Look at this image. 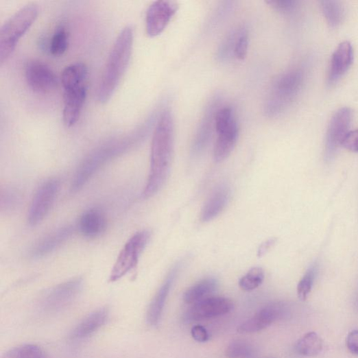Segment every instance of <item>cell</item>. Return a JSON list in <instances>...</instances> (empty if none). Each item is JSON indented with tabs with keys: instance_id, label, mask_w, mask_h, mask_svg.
<instances>
[{
	"instance_id": "6da1fadb",
	"label": "cell",
	"mask_w": 358,
	"mask_h": 358,
	"mask_svg": "<svg viewBox=\"0 0 358 358\" xmlns=\"http://www.w3.org/2000/svg\"><path fill=\"white\" fill-rule=\"evenodd\" d=\"M174 151V125L169 110H163L153 134L150 169L142 197L148 199L156 195L169 178Z\"/></svg>"
},
{
	"instance_id": "7a4b0ae2",
	"label": "cell",
	"mask_w": 358,
	"mask_h": 358,
	"mask_svg": "<svg viewBox=\"0 0 358 358\" xmlns=\"http://www.w3.org/2000/svg\"><path fill=\"white\" fill-rule=\"evenodd\" d=\"M154 125L155 121L150 118L136 134L105 143L90 153L81 163L75 174L71 186V192L80 191L103 166L138 145Z\"/></svg>"
},
{
	"instance_id": "3957f363",
	"label": "cell",
	"mask_w": 358,
	"mask_h": 358,
	"mask_svg": "<svg viewBox=\"0 0 358 358\" xmlns=\"http://www.w3.org/2000/svg\"><path fill=\"white\" fill-rule=\"evenodd\" d=\"M133 43V28L128 25L117 38L97 84L96 99L99 103L109 102L115 93L128 69Z\"/></svg>"
},
{
	"instance_id": "277c9868",
	"label": "cell",
	"mask_w": 358,
	"mask_h": 358,
	"mask_svg": "<svg viewBox=\"0 0 358 358\" xmlns=\"http://www.w3.org/2000/svg\"><path fill=\"white\" fill-rule=\"evenodd\" d=\"M38 14V7L29 4L21 8L3 24L0 29V66L9 60Z\"/></svg>"
},
{
	"instance_id": "5b68a950",
	"label": "cell",
	"mask_w": 358,
	"mask_h": 358,
	"mask_svg": "<svg viewBox=\"0 0 358 358\" xmlns=\"http://www.w3.org/2000/svg\"><path fill=\"white\" fill-rule=\"evenodd\" d=\"M304 78V73L299 69L285 71L279 75L265 101V115L272 118L281 115L300 92Z\"/></svg>"
},
{
	"instance_id": "8992f818",
	"label": "cell",
	"mask_w": 358,
	"mask_h": 358,
	"mask_svg": "<svg viewBox=\"0 0 358 358\" xmlns=\"http://www.w3.org/2000/svg\"><path fill=\"white\" fill-rule=\"evenodd\" d=\"M150 230L134 234L126 243L114 265L110 276V282H116L133 271L152 238Z\"/></svg>"
},
{
	"instance_id": "52a82bcc",
	"label": "cell",
	"mask_w": 358,
	"mask_h": 358,
	"mask_svg": "<svg viewBox=\"0 0 358 358\" xmlns=\"http://www.w3.org/2000/svg\"><path fill=\"white\" fill-rule=\"evenodd\" d=\"M60 189L58 178H49L36 191L31 202L27 222L31 226L39 225L47 217L52 208Z\"/></svg>"
},
{
	"instance_id": "ba28073f",
	"label": "cell",
	"mask_w": 358,
	"mask_h": 358,
	"mask_svg": "<svg viewBox=\"0 0 358 358\" xmlns=\"http://www.w3.org/2000/svg\"><path fill=\"white\" fill-rule=\"evenodd\" d=\"M25 79L28 87L38 94H50L58 86V80L53 69L40 60H32L26 63Z\"/></svg>"
},
{
	"instance_id": "9c48e42d",
	"label": "cell",
	"mask_w": 358,
	"mask_h": 358,
	"mask_svg": "<svg viewBox=\"0 0 358 358\" xmlns=\"http://www.w3.org/2000/svg\"><path fill=\"white\" fill-rule=\"evenodd\" d=\"M62 118L67 128L75 126L80 119L88 92V82L62 85Z\"/></svg>"
},
{
	"instance_id": "30bf717a",
	"label": "cell",
	"mask_w": 358,
	"mask_h": 358,
	"mask_svg": "<svg viewBox=\"0 0 358 358\" xmlns=\"http://www.w3.org/2000/svg\"><path fill=\"white\" fill-rule=\"evenodd\" d=\"M83 287L84 279L80 277L60 283L45 294L42 305L47 311L60 310L74 302Z\"/></svg>"
},
{
	"instance_id": "8fae6325",
	"label": "cell",
	"mask_w": 358,
	"mask_h": 358,
	"mask_svg": "<svg viewBox=\"0 0 358 358\" xmlns=\"http://www.w3.org/2000/svg\"><path fill=\"white\" fill-rule=\"evenodd\" d=\"M352 119L353 111L347 106L338 110L331 118L326 138V160L331 161L335 158L339 147L342 146V141L350 131Z\"/></svg>"
},
{
	"instance_id": "7c38bea8",
	"label": "cell",
	"mask_w": 358,
	"mask_h": 358,
	"mask_svg": "<svg viewBox=\"0 0 358 358\" xmlns=\"http://www.w3.org/2000/svg\"><path fill=\"white\" fill-rule=\"evenodd\" d=\"M233 302L224 297H208L193 305L184 315L185 323L217 318L231 312Z\"/></svg>"
},
{
	"instance_id": "4fadbf2b",
	"label": "cell",
	"mask_w": 358,
	"mask_h": 358,
	"mask_svg": "<svg viewBox=\"0 0 358 358\" xmlns=\"http://www.w3.org/2000/svg\"><path fill=\"white\" fill-rule=\"evenodd\" d=\"M175 2L160 0L149 8L146 16V29L150 38H156L165 29L178 10Z\"/></svg>"
},
{
	"instance_id": "5bb4252c",
	"label": "cell",
	"mask_w": 358,
	"mask_h": 358,
	"mask_svg": "<svg viewBox=\"0 0 358 358\" xmlns=\"http://www.w3.org/2000/svg\"><path fill=\"white\" fill-rule=\"evenodd\" d=\"M285 313V307L281 303H273L261 309L254 315L244 322L238 329L239 334H252L270 326Z\"/></svg>"
},
{
	"instance_id": "9a60e30c",
	"label": "cell",
	"mask_w": 358,
	"mask_h": 358,
	"mask_svg": "<svg viewBox=\"0 0 358 358\" xmlns=\"http://www.w3.org/2000/svg\"><path fill=\"white\" fill-rule=\"evenodd\" d=\"M75 231V228L73 226H66L47 235L31 249V258L41 259L51 254L69 239Z\"/></svg>"
},
{
	"instance_id": "2e32d148",
	"label": "cell",
	"mask_w": 358,
	"mask_h": 358,
	"mask_svg": "<svg viewBox=\"0 0 358 358\" xmlns=\"http://www.w3.org/2000/svg\"><path fill=\"white\" fill-rule=\"evenodd\" d=\"M217 99H213L207 107L194 138L191 154L193 156L200 155L206 148L215 129V117L219 108Z\"/></svg>"
},
{
	"instance_id": "e0dca14e",
	"label": "cell",
	"mask_w": 358,
	"mask_h": 358,
	"mask_svg": "<svg viewBox=\"0 0 358 358\" xmlns=\"http://www.w3.org/2000/svg\"><path fill=\"white\" fill-rule=\"evenodd\" d=\"M177 272V267L171 270L149 306L147 313V320L148 324L151 326L154 327L159 324Z\"/></svg>"
},
{
	"instance_id": "ac0fdd59",
	"label": "cell",
	"mask_w": 358,
	"mask_h": 358,
	"mask_svg": "<svg viewBox=\"0 0 358 358\" xmlns=\"http://www.w3.org/2000/svg\"><path fill=\"white\" fill-rule=\"evenodd\" d=\"M353 61V49L348 41L339 45L333 54L329 71L330 84L337 83L346 73Z\"/></svg>"
},
{
	"instance_id": "d6986e66",
	"label": "cell",
	"mask_w": 358,
	"mask_h": 358,
	"mask_svg": "<svg viewBox=\"0 0 358 358\" xmlns=\"http://www.w3.org/2000/svg\"><path fill=\"white\" fill-rule=\"evenodd\" d=\"M230 194V189L226 185H222L215 190L202 208L201 221L207 223L218 217L228 205Z\"/></svg>"
},
{
	"instance_id": "ffe728a7",
	"label": "cell",
	"mask_w": 358,
	"mask_h": 358,
	"mask_svg": "<svg viewBox=\"0 0 358 358\" xmlns=\"http://www.w3.org/2000/svg\"><path fill=\"white\" fill-rule=\"evenodd\" d=\"M109 318V310L100 308L89 313L71 333V337L75 340L86 339L98 331Z\"/></svg>"
},
{
	"instance_id": "44dd1931",
	"label": "cell",
	"mask_w": 358,
	"mask_h": 358,
	"mask_svg": "<svg viewBox=\"0 0 358 358\" xmlns=\"http://www.w3.org/2000/svg\"><path fill=\"white\" fill-rule=\"evenodd\" d=\"M106 226L107 222L104 212L99 208H93L82 215L78 228L84 237L95 238L105 231Z\"/></svg>"
},
{
	"instance_id": "7402d4cb",
	"label": "cell",
	"mask_w": 358,
	"mask_h": 358,
	"mask_svg": "<svg viewBox=\"0 0 358 358\" xmlns=\"http://www.w3.org/2000/svg\"><path fill=\"white\" fill-rule=\"evenodd\" d=\"M238 136L239 127L237 121L227 129L218 133L213 149L215 161L221 163L230 156L237 144Z\"/></svg>"
},
{
	"instance_id": "603a6c76",
	"label": "cell",
	"mask_w": 358,
	"mask_h": 358,
	"mask_svg": "<svg viewBox=\"0 0 358 358\" xmlns=\"http://www.w3.org/2000/svg\"><path fill=\"white\" fill-rule=\"evenodd\" d=\"M219 283L217 279L209 278L204 279L189 289L184 295V300L186 303L195 304L204 299L208 298L217 291Z\"/></svg>"
},
{
	"instance_id": "cb8c5ba5",
	"label": "cell",
	"mask_w": 358,
	"mask_h": 358,
	"mask_svg": "<svg viewBox=\"0 0 358 358\" xmlns=\"http://www.w3.org/2000/svg\"><path fill=\"white\" fill-rule=\"evenodd\" d=\"M322 11L332 27H338L345 19V8L343 3L337 0H324L320 2Z\"/></svg>"
},
{
	"instance_id": "d4e9b609",
	"label": "cell",
	"mask_w": 358,
	"mask_h": 358,
	"mask_svg": "<svg viewBox=\"0 0 358 358\" xmlns=\"http://www.w3.org/2000/svg\"><path fill=\"white\" fill-rule=\"evenodd\" d=\"M323 341L318 334L310 332L299 339L296 344L298 353L307 357H314L323 350Z\"/></svg>"
},
{
	"instance_id": "484cf974",
	"label": "cell",
	"mask_w": 358,
	"mask_h": 358,
	"mask_svg": "<svg viewBox=\"0 0 358 358\" xmlns=\"http://www.w3.org/2000/svg\"><path fill=\"white\" fill-rule=\"evenodd\" d=\"M2 358H46V355L39 346L27 344L10 349Z\"/></svg>"
},
{
	"instance_id": "4316f807",
	"label": "cell",
	"mask_w": 358,
	"mask_h": 358,
	"mask_svg": "<svg viewBox=\"0 0 358 358\" xmlns=\"http://www.w3.org/2000/svg\"><path fill=\"white\" fill-rule=\"evenodd\" d=\"M265 276L263 268L260 267H253L240 278L239 281V288L246 292L254 291L263 283Z\"/></svg>"
},
{
	"instance_id": "83f0119b",
	"label": "cell",
	"mask_w": 358,
	"mask_h": 358,
	"mask_svg": "<svg viewBox=\"0 0 358 358\" xmlns=\"http://www.w3.org/2000/svg\"><path fill=\"white\" fill-rule=\"evenodd\" d=\"M69 45V33L63 25L55 30L51 38L49 51L52 56L60 57L64 54Z\"/></svg>"
},
{
	"instance_id": "f1b7e54d",
	"label": "cell",
	"mask_w": 358,
	"mask_h": 358,
	"mask_svg": "<svg viewBox=\"0 0 358 358\" xmlns=\"http://www.w3.org/2000/svg\"><path fill=\"white\" fill-rule=\"evenodd\" d=\"M236 121L233 110L230 107L219 109L215 117V130L217 134L223 132Z\"/></svg>"
},
{
	"instance_id": "f546056e",
	"label": "cell",
	"mask_w": 358,
	"mask_h": 358,
	"mask_svg": "<svg viewBox=\"0 0 358 358\" xmlns=\"http://www.w3.org/2000/svg\"><path fill=\"white\" fill-rule=\"evenodd\" d=\"M226 354L229 358H249L253 354V348L243 341H235L227 347Z\"/></svg>"
},
{
	"instance_id": "4dcf8cb0",
	"label": "cell",
	"mask_w": 358,
	"mask_h": 358,
	"mask_svg": "<svg viewBox=\"0 0 358 358\" xmlns=\"http://www.w3.org/2000/svg\"><path fill=\"white\" fill-rule=\"evenodd\" d=\"M315 275V267H311L298 285V296L301 301H306L310 294Z\"/></svg>"
},
{
	"instance_id": "1f68e13d",
	"label": "cell",
	"mask_w": 358,
	"mask_h": 358,
	"mask_svg": "<svg viewBox=\"0 0 358 358\" xmlns=\"http://www.w3.org/2000/svg\"><path fill=\"white\" fill-rule=\"evenodd\" d=\"M248 49V33L246 29H239L235 49L234 58L239 60H244Z\"/></svg>"
},
{
	"instance_id": "d6a6232c",
	"label": "cell",
	"mask_w": 358,
	"mask_h": 358,
	"mask_svg": "<svg viewBox=\"0 0 358 358\" xmlns=\"http://www.w3.org/2000/svg\"><path fill=\"white\" fill-rule=\"evenodd\" d=\"M266 3L275 11L283 14L294 13L299 4L296 0H269Z\"/></svg>"
},
{
	"instance_id": "836d02e7",
	"label": "cell",
	"mask_w": 358,
	"mask_h": 358,
	"mask_svg": "<svg viewBox=\"0 0 358 358\" xmlns=\"http://www.w3.org/2000/svg\"><path fill=\"white\" fill-rule=\"evenodd\" d=\"M20 195L15 189H5L1 193V208L12 210L16 206L20 200Z\"/></svg>"
},
{
	"instance_id": "e575fe53",
	"label": "cell",
	"mask_w": 358,
	"mask_h": 358,
	"mask_svg": "<svg viewBox=\"0 0 358 358\" xmlns=\"http://www.w3.org/2000/svg\"><path fill=\"white\" fill-rule=\"evenodd\" d=\"M342 146L352 152H358V129L349 131L342 143Z\"/></svg>"
},
{
	"instance_id": "d590c367",
	"label": "cell",
	"mask_w": 358,
	"mask_h": 358,
	"mask_svg": "<svg viewBox=\"0 0 358 358\" xmlns=\"http://www.w3.org/2000/svg\"><path fill=\"white\" fill-rule=\"evenodd\" d=\"M191 335L196 342L200 343L206 342L209 339V335L206 329L200 325L192 328Z\"/></svg>"
},
{
	"instance_id": "8d00e7d4",
	"label": "cell",
	"mask_w": 358,
	"mask_h": 358,
	"mask_svg": "<svg viewBox=\"0 0 358 358\" xmlns=\"http://www.w3.org/2000/svg\"><path fill=\"white\" fill-rule=\"evenodd\" d=\"M346 346L354 355H358V330L350 332L346 339Z\"/></svg>"
},
{
	"instance_id": "74e56055",
	"label": "cell",
	"mask_w": 358,
	"mask_h": 358,
	"mask_svg": "<svg viewBox=\"0 0 358 358\" xmlns=\"http://www.w3.org/2000/svg\"><path fill=\"white\" fill-rule=\"evenodd\" d=\"M276 239L271 238L263 242L258 250V256L259 258L265 256L268 250L276 243Z\"/></svg>"
},
{
	"instance_id": "f35d334b",
	"label": "cell",
	"mask_w": 358,
	"mask_h": 358,
	"mask_svg": "<svg viewBox=\"0 0 358 358\" xmlns=\"http://www.w3.org/2000/svg\"><path fill=\"white\" fill-rule=\"evenodd\" d=\"M355 303H356L357 307L358 308V293H357V296H356V302H355Z\"/></svg>"
}]
</instances>
